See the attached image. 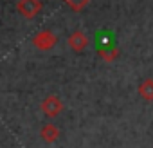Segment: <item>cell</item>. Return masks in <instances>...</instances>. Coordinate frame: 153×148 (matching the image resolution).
<instances>
[{"mask_svg":"<svg viewBox=\"0 0 153 148\" xmlns=\"http://www.w3.org/2000/svg\"><path fill=\"white\" fill-rule=\"evenodd\" d=\"M42 9H43L42 0H18L16 2V11L27 20L36 18L42 13Z\"/></svg>","mask_w":153,"mask_h":148,"instance_id":"obj_1","label":"cell"},{"mask_svg":"<svg viewBox=\"0 0 153 148\" xmlns=\"http://www.w3.org/2000/svg\"><path fill=\"white\" fill-rule=\"evenodd\" d=\"M56 43H58V36L54 33H51V31H40L33 38V45L38 51H51Z\"/></svg>","mask_w":153,"mask_h":148,"instance_id":"obj_3","label":"cell"},{"mask_svg":"<svg viewBox=\"0 0 153 148\" xmlns=\"http://www.w3.org/2000/svg\"><path fill=\"white\" fill-rule=\"evenodd\" d=\"M97 54L101 56V60H103V61H106V63H112V61H115V60H117V56H119V49H117L114 43H110V42H105L103 45H99V49H97Z\"/></svg>","mask_w":153,"mask_h":148,"instance_id":"obj_5","label":"cell"},{"mask_svg":"<svg viewBox=\"0 0 153 148\" xmlns=\"http://www.w3.org/2000/svg\"><path fill=\"white\" fill-rule=\"evenodd\" d=\"M40 108H42L43 116H47V117L52 119V117H58V116L61 114V110H63V103H61V99H59L58 96L51 94V96H47V98L42 101Z\"/></svg>","mask_w":153,"mask_h":148,"instance_id":"obj_2","label":"cell"},{"mask_svg":"<svg viewBox=\"0 0 153 148\" xmlns=\"http://www.w3.org/2000/svg\"><path fill=\"white\" fill-rule=\"evenodd\" d=\"M40 137H42L45 143H56V141L59 139V128H58L56 125H52V123H47V125L42 126Z\"/></svg>","mask_w":153,"mask_h":148,"instance_id":"obj_6","label":"cell"},{"mask_svg":"<svg viewBox=\"0 0 153 148\" xmlns=\"http://www.w3.org/2000/svg\"><path fill=\"white\" fill-rule=\"evenodd\" d=\"M139 94L144 101H153V80L148 78L139 85Z\"/></svg>","mask_w":153,"mask_h":148,"instance_id":"obj_7","label":"cell"},{"mask_svg":"<svg viewBox=\"0 0 153 148\" xmlns=\"http://www.w3.org/2000/svg\"><path fill=\"white\" fill-rule=\"evenodd\" d=\"M63 2L72 9V11H76V13H79V11H83L88 4H90V0H63Z\"/></svg>","mask_w":153,"mask_h":148,"instance_id":"obj_8","label":"cell"},{"mask_svg":"<svg viewBox=\"0 0 153 148\" xmlns=\"http://www.w3.org/2000/svg\"><path fill=\"white\" fill-rule=\"evenodd\" d=\"M67 43H68V47H70L74 52H81V51H85V49L88 47L90 40H88V36H87L83 31H74V33L68 36Z\"/></svg>","mask_w":153,"mask_h":148,"instance_id":"obj_4","label":"cell"}]
</instances>
